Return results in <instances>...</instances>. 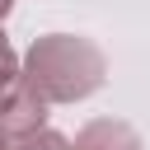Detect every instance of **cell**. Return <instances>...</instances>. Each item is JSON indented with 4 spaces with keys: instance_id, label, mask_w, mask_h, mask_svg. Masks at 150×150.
<instances>
[{
    "instance_id": "obj_1",
    "label": "cell",
    "mask_w": 150,
    "mask_h": 150,
    "mask_svg": "<svg viewBox=\"0 0 150 150\" xmlns=\"http://www.w3.org/2000/svg\"><path fill=\"white\" fill-rule=\"evenodd\" d=\"M23 80L47 103H80L108 80V56L84 33H47L23 52Z\"/></svg>"
},
{
    "instance_id": "obj_2",
    "label": "cell",
    "mask_w": 150,
    "mask_h": 150,
    "mask_svg": "<svg viewBox=\"0 0 150 150\" xmlns=\"http://www.w3.org/2000/svg\"><path fill=\"white\" fill-rule=\"evenodd\" d=\"M47 108H52V103H47L23 75H19L14 84H5V89H0V145L47 131Z\"/></svg>"
},
{
    "instance_id": "obj_3",
    "label": "cell",
    "mask_w": 150,
    "mask_h": 150,
    "mask_svg": "<svg viewBox=\"0 0 150 150\" xmlns=\"http://www.w3.org/2000/svg\"><path fill=\"white\" fill-rule=\"evenodd\" d=\"M70 150H145V141H141V131H136L131 122H122V117H94V122H84V127L75 131Z\"/></svg>"
},
{
    "instance_id": "obj_4",
    "label": "cell",
    "mask_w": 150,
    "mask_h": 150,
    "mask_svg": "<svg viewBox=\"0 0 150 150\" xmlns=\"http://www.w3.org/2000/svg\"><path fill=\"white\" fill-rule=\"evenodd\" d=\"M0 150H70V136H61V131H38V136H23V141H9V145H0Z\"/></svg>"
},
{
    "instance_id": "obj_5",
    "label": "cell",
    "mask_w": 150,
    "mask_h": 150,
    "mask_svg": "<svg viewBox=\"0 0 150 150\" xmlns=\"http://www.w3.org/2000/svg\"><path fill=\"white\" fill-rule=\"evenodd\" d=\"M19 75H23V61L14 56V47H9V38H5V28H0V89L14 84Z\"/></svg>"
},
{
    "instance_id": "obj_6",
    "label": "cell",
    "mask_w": 150,
    "mask_h": 150,
    "mask_svg": "<svg viewBox=\"0 0 150 150\" xmlns=\"http://www.w3.org/2000/svg\"><path fill=\"white\" fill-rule=\"evenodd\" d=\"M14 9V0H0V23H5V14Z\"/></svg>"
}]
</instances>
